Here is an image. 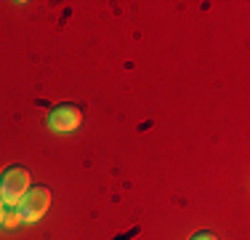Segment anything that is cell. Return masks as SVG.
Returning a JSON list of instances; mask_svg holds the SVG:
<instances>
[{"mask_svg": "<svg viewBox=\"0 0 250 240\" xmlns=\"http://www.w3.org/2000/svg\"><path fill=\"white\" fill-rule=\"evenodd\" d=\"M29 190V171L24 166H8L0 173V200L5 206H16Z\"/></svg>", "mask_w": 250, "mask_h": 240, "instance_id": "1", "label": "cell"}, {"mask_svg": "<svg viewBox=\"0 0 250 240\" xmlns=\"http://www.w3.org/2000/svg\"><path fill=\"white\" fill-rule=\"evenodd\" d=\"M51 206V190L43 187V184H38V187H29L24 192V197H21L19 203H16V214H19L21 221H38L43 219V214L48 211Z\"/></svg>", "mask_w": 250, "mask_h": 240, "instance_id": "2", "label": "cell"}, {"mask_svg": "<svg viewBox=\"0 0 250 240\" xmlns=\"http://www.w3.org/2000/svg\"><path fill=\"white\" fill-rule=\"evenodd\" d=\"M83 123V110L72 101H64V104H56L48 115V125L59 134H67V131H75L80 128Z\"/></svg>", "mask_w": 250, "mask_h": 240, "instance_id": "3", "label": "cell"}, {"mask_svg": "<svg viewBox=\"0 0 250 240\" xmlns=\"http://www.w3.org/2000/svg\"><path fill=\"white\" fill-rule=\"evenodd\" d=\"M19 214H16V208L14 206H11V208H5V216H3V227H8V230H11V227H16V224H19Z\"/></svg>", "mask_w": 250, "mask_h": 240, "instance_id": "4", "label": "cell"}, {"mask_svg": "<svg viewBox=\"0 0 250 240\" xmlns=\"http://www.w3.org/2000/svg\"><path fill=\"white\" fill-rule=\"evenodd\" d=\"M189 240H218V238L213 235V232H205V230H202V232H194Z\"/></svg>", "mask_w": 250, "mask_h": 240, "instance_id": "5", "label": "cell"}, {"mask_svg": "<svg viewBox=\"0 0 250 240\" xmlns=\"http://www.w3.org/2000/svg\"><path fill=\"white\" fill-rule=\"evenodd\" d=\"M3 216H5V203L0 200V227H3Z\"/></svg>", "mask_w": 250, "mask_h": 240, "instance_id": "6", "label": "cell"}]
</instances>
